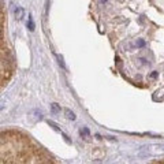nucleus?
Segmentation results:
<instances>
[{
    "label": "nucleus",
    "mask_w": 164,
    "mask_h": 164,
    "mask_svg": "<svg viewBox=\"0 0 164 164\" xmlns=\"http://www.w3.org/2000/svg\"><path fill=\"white\" fill-rule=\"evenodd\" d=\"M137 47H140V48L145 47V41H144V40H138V41H137Z\"/></svg>",
    "instance_id": "nucleus-6"
},
{
    "label": "nucleus",
    "mask_w": 164,
    "mask_h": 164,
    "mask_svg": "<svg viewBox=\"0 0 164 164\" xmlns=\"http://www.w3.org/2000/svg\"><path fill=\"white\" fill-rule=\"evenodd\" d=\"M65 114H66V118L70 120H74L75 119V115L73 111H70V109H65Z\"/></svg>",
    "instance_id": "nucleus-4"
},
{
    "label": "nucleus",
    "mask_w": 164,
    "mask_h": 164,
    "mask_svg": "<svg viewBox=\"0 0 164 164\" xmlns=\"http://www.w3.org/2000/svg\"><path fill=\"white\" fill-rule=\"evenodd\" d=\"M14 15H15V18L18 21L22 19L23 15H25V11H23L22 7H15V8H14Z\"/></svg>",
    "instance_id": "nucleus-1"
},
{
    "label": "nucleus",
    "mask_w": 164,
    "mask_h": 164,
    "mask_svg": "<svg viewBox=\"0 0 164 164\" xmlns=\"http://www.w3.org/2000/svg\"><path fill=\"white\" fill-rule=\"evenodd\" d=\"M27 26H29V30H34V23H33V21H32V18H29V23H27Z\"/></svg>",
    "instance_id": "nucleus-5"
},
{
    "label": "nucleus",
    "mask_w": 164,
    "mask_h": 164,
    "mask_svg": "<svg viewBox=\"0 0 164 164\" xmlns=\"http://www.w3.org/2000/svg\"><path fill=\"white\" fill-rule=\"evenodd\" d=\"M48 123H49V126H51L52 129H55V130H58V131H60V129H59V127H58V126H56V125H55L53 122H48Z\"/></svg>",
    "instance_id": "nucleus-8"
},
{
    "label": "nucleus",
    "mask_w": 164,
    "mask_h": 164,
    "mask_svg": "<svg viewBox=\"0 0 164 164\" xmlns=\"http://www.w3.org/2000/svg\"><path fill=\"white\" fill-rule=\"evenodd\" d=\"M58 59H59V65H60L63 68H66V66H65V62H63V58H62V56H58Z\"/></svg>",
    "instance_id": "nucleus-7"
},
{
    "label": "nucleus",
    "mask_w": 164,
    "mask_h": 164,
    "mask_svg": "<svg viewBox=\"0 0 164 164\" xmlns=\"http://www.w3.org/2000/svg\"><path fill=\"white\" fill-rule=\"evenodd\" d=\"M151 77H152V78H156V77H157V71H153V73L151 74Z\"/></svg>",
    "instance_id": "nucleus-10"
},
{
    "label": "nucleus",
    "mask_w": 164,
    "mask_h": 164,
    "mask_svg": "<svg viewBox=\"0 0 164 164\" xmlns=\"http://www.w3.org/2000/svg\"><path fill=\"white\" fill-rule=\"evenodd\" d=\"M51 111H52V114H53V115H58V114H60V107H59V104H56V103L51 104Z\"/></svg>",
    "instance_id": "nucleus-3"
},
{
    "label": "nucleus",
    "mask_w": 164,
    "mask_h": 164,
    "mask_svg": "<svg viewBox=\"0 0 164 164\" xmlns=\"http://www.w3.org/2000/svg\"><path fill=\"white\" fill-rule=\"evenodd\" d=\"M101 1H103V3H105V1H107V0H101Z\"/></svg>",
    "instance_id": "nucleus-11"
},
{
    "label": "nucleus",
    "mask_w": 164,
    "mask_h": 164,
    "mask_svg": "<svg viewBox=\"0 0 164 164\" xmlns=\"http://www.w3.org/2000/svg\"><path fill=\"white\" fill-rule=\"evenodd\" d=\"M30 114H32V115H34V116H30L33 122H37V120H40V119H41V112H40V111H37V109L32 111V112H30Z\"/></svg>",
    "instance_id": "nucleus-2"
},
{
    "label": "nucleus",
    "mask_w": 164,
    "mask_h": 164,
    "mask_svg": "<svg viewBox=\"0 0 164 164\" xmlns=\"http://www.w3.org/2000/svg\"><path fill=\"white\" fill-rule=\"evenodd\" d=\"M82 134H84V135H89V130H88V129H82V130H81V135H82Z\"/></svg>",
    "instance_id": "nucleus-9"
}]
</instances>
